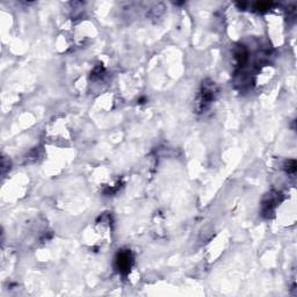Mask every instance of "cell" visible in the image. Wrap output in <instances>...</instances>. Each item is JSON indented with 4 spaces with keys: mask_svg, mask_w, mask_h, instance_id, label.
I'll return each mask as SVG.
<instances>
[{
    "mask_svg": "<svg viewBox=\"0 0 297 297\" xmlns=\"http://www.w3.org/2000/svg\"><path fill=\"white\" fill-rule=\"evenodd\" d=\"M116 268L120 273L126 274L130 271L132 265V257L129 251H120L116 257Z\"/></svg>",
    "mask_w": 297,
    "mask_h": 297,
    "instance_id": "obj_1",
    "label": "cell"
}]
</instances>
